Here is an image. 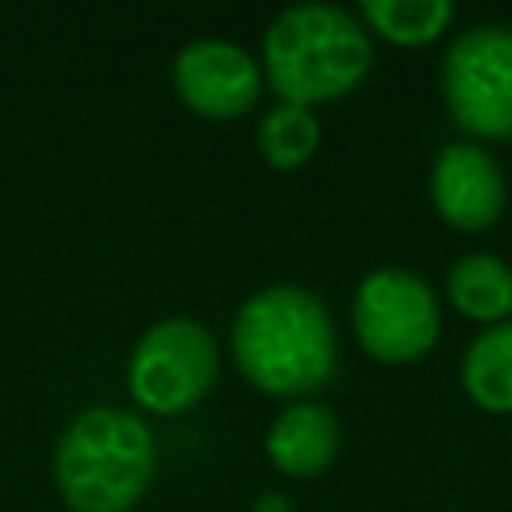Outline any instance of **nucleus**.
Instances as JSON below:
<instances>
[{
	"label": "nucleus",
	"instance_id": "obj_12",
	"mask_svg": "<svg viewBox=\"0 0 512 512\" xmlns=\"http://www.w3.org/2000/svg\"><path fill=\"white\" fill-rule=\"evenodd\" d=\"M356 16L372 40H384L392 48H424L452 28L456 4L452 0H360Z\"/></svg>",
	"mask_w": 512,
	"mask_h": 512
},
{
	"label": "nucleus",
	"instance_id": "obj_7",
	"mask_svg": "<svg viewBox=\"0 0 512 512\" xmlns=\"http://www.w3.org/2000/svg\"><path fill=\"white\" fill-rule=\"evenodd\" d=\"M176 100L200 120H240L264 96V72L252 48L228 36H196L176 48L168 68Z\"/></svg>",
	"mask_w": 512,
	"mask_h": 512
},
{
	"label": "nucleus",
	"instance_id": "obj_11",
	"mask_svg": "<svg viewBox=\"0 0 512 512\" xmlns=\"http://www.w3.org/2000/svg\"><path fill=\"white\" fill-rule=\"evenodd\" d=\"M464 396L492 416H512V320L480 328L460 356Z\"/></svg>",
	"mask_w": 512,
	"mask_h": 512
},
{
	"label": "nucleus",
	"instance_id": "obj_3",
	"mask_svg": "<svg viewBox=\"0 0 512 512\" xmlns=\"http://www.w3.org/2000/svg\"><path fill=\"white\" fill-rule=\"evenodd\" d=\"M264 88L300 108H324L352 96L376 60V44L360 16L344 4L304 0L280 8L260 36Z\"/></svg>",
	"mask_w": 512,
	"mask_h": 512
},
{
	"label": "nucleus",
	"instance_id": "obj_1",
	"mask_svg": "<svg viewBox=\"0 0 512 512\" xmlns=\"http://www.w3.org/2000/svg\"><path fill=\"white\" fill-rule=\"evenodd\" d=\"M228 360L248 388L280 404L312 400L340 368L332 308L296 280L248 292L228 320Z\"/></svg>",
	"mask_w": 512,
	"mask_h": 512
},
{
	"label": "nucleus",
	"instance_id": "obj_10",
	"mask_svg": "<svg viewBox=\"0 0 512 512\" xmlns=\"http://www.w3.org/2000/svg\"><path fill=\"white\" fill-rule=\"evenodd\" d=\"M444 296L480 328L504 324L512 320V264L496 252H464L444 272Z\"/></svg>",
	"mask_w": 512,
	"mask_h": 512
},
{
	"label": "nucleus",
	"instance_id": "obj_8",
	"mask_svg": "<svg viewBox=\"0 0 512 512\" xmlns=\"http://www.w3.org/2000/svg\"><path fill=\"white\" fill-rule=\"evenodd\" d=\"M432 212L456 232H488L508 208V176L476 140H448L428 168Z\"/></svg>",
	"mask_w": 512,
	"mask_h": 512
},
{
	"label": "nucleus",
	"instance_id": "obj_2",
	"mask_svg": "<svg viewBox=\"0 0 512 512\" xmlns=\"http://www.w3.org/2000/svg\"><path fill=\"white\" fill-rule=\"evenodd\" d=\"M160 472L148 416L128 404H88L52 440L48 476L68 512H136Z\"/></svg>",
	"mask_w": 512,
	"mask_h": 512
},
{
	"label": "nucleus",
	"instance_id": "obj_9",
	"mask_svg": "<svg viewBox=\"0 0 512 512\" xmlns=\"http://www.w3.org/2000/svg\"><path fill=\"white\" fill-rule=\"evenodd\" d=\"M340 416L320 396L280 404L264 428V456L288 480H316L340 456Z\"/></svg>",
	"mask_w": 512,
	"mask_h": 512
},
{
	"label": "nucleus",
	"instance_id": "obj_4",
	"mask_svg": "<svg viewBox=\"0 0 512 512\" xmlns=\"http://www.w3.org/2000/svg\"><path fill=\"white\" fill-rule=\"evenodd\" d=\"M224 348L200 316H160L152 320L124 360L128 408L140 416H180L212 396L220 380Z\"/></svg>",
	"mask_w": 512,
	"mask_h": 512
},
{
	"label": "nucleus",
	"instance_id": "obj_6",
	"mask_svg": "<svg viewBox=\"0 0 512 512\" xmlns=\"http://www.w3.org/2000/svg\"><path fill=\"white\" fill-rule=\"evenodd\" d=\"M440 100L464 140L484 148L512 140V24L484 20L448 40Z\"/></svg>",
	"mask_w": 512,
	"mask_h": 512
},
{
	"label": "nucleus",
	"instance_id": "obj_5",
	"mask_svg": "<svg viewBox=\"0 0 512 512\" xmlns=\"http://www.w3.org/2000/svg\"><path fill=\"white\" fill-rule=\"evenodd\" d=\"M348 320L356 348L388 368L424 360L444 332L436 288L420 272L400 264H380L356 280Z\"/></svg>",
	"mask_w": 512,
	"mask_h": 512
},
{
	"label": "nucleus",
	"instance_id": "obj_13",
	"mask_svg": "<svg viewBox=\"0 0 512 512\" xmlns=\"http://www.w3.org/2000/svg\"><path fill=\"white\" fill-rule=\"evenodd\" d=\"M256 152L276 172H296L320 152V116L316 108L272 100L256 116Z\"/></svg>",
	"mask_w": 512,
	"mask_h": 512
},
{
	"label": "nucleus",
	"instance_id": "obj_14",
	"mask_svg": "<svg viewBox=\"0 0 512 512\" xmlns=\"http://www.w3.org/2000/svg\"><path fill=\"white\" fill-rule=\"evenodd\" d=\"M248 512H296V500L284 488H264V492L252 496Z\"/></svg>",
	"mask_w": 512,
	"mask_h": 512
}]
</instances>
